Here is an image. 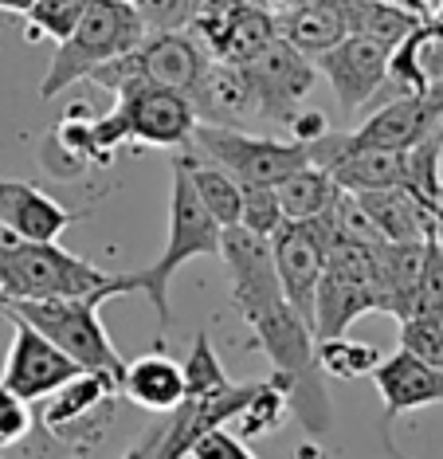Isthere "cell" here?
<instances>
[{
	"mask_svg": "<svg viewBox=\"0 0 443 459\" xmlns=\"http://www.w3.org/2000/svg\"><path fill=\"white\" fill-rule=\"evenodd\" d=\"M130 295V275H110L87 259L63 252L59 244H36L0 228V307L36 299H83V295Z\"/></svg>",
	"mask_w": 443,
	"mask_h": 459,
	"instance_id": "6da1fadb",
	"label": "cell"
},
{
	"mask_svg": "<svg viewBox=\"0 0 443 459\" xmlns=\"http://www.w3.org/2000/svg\"><path fill=\"white\" fill-rule=\"evenodd\" d=\"M256 330L259 350L271 358V381L287 393V409L294 412L310 436L330 432V393H326L322 369L314 361V330L287 299H279L275 307L259 310L248 322Z\"/></svg>",
	"mask_w": 443,
	"mask_h": 459,
	"instance_id": "7a4b0ae2",
	"label": "cell"
},
{
	"mask_svg": "<svg viewBox=\"0 0 443 459\" xmlns=\"http://www.w3.org/2000/svg\"><path fill=\"white\" fill-rule=\"evenodd\" d=\"M145 39V24L134 0H87L75 32L56 44L48 75L39 82V99H56L71 82L87 79L94 67L134 51Z\"/></svg>",
	"mask_w": 443,
	"mask_h": 459,
	"instance_id": "3957f363",
	"label": "cell"
},
{
	"mask_svg": "<svg viewBox=\"0 0 443 459\" xmlns=\"http://www.w3.org/2000/svg\"><path fill=\"white\" fill-rule=\"evenodd\" d=\"M220 232H224V228L204 212V204H200V196L193 193V181H188L181 158H177L173 161V196H169L165 252L157 255L150 267H142L130 275V287L142 290V295L153 302L161 326H169V279H173L188 259H200V255L220 259Z\"/></svg>",
	"mask_w": 443,
	"mask_h": 459,
	"instance_id": "277c9868",
	"label": "cell"
},
{
	"mask_svg": "<svg viewBox=\"0 0 443 459\" xmlns=\"http://www.w3.org/2000/svg\"><path fill=\"white\" fill-rule=\"evenodd\" d=\"M110 302V295H83V299H36V302H4L8 315L24 318L28 326H36L48 342L67 353L75 365L94 373H107V377L122 381V353L114 350L107 326L99 318V307Z\"/></svg>",
	"mask_w": 443,
	"mask_h": 459,
	"instance_id": "5b68a950",
	"label": "cell"
},
{
	"mask_svg": "<svg viewBox=\"0 0 443 459\" xmlns=\"http://www.w3.org/2000/svg\"><path fill=\"white\" fill-rule=\"evenodd\" d=\"M208 48L188 32V28H173V32H145V39L134 51L110 59V64L94 67L91 82L107 87L110 95L134 87V82H157V87H173V91H193V82L200 79V71L208 67Z\"/></svg>",
	"mask_w": 443,
	"mask_h": 459,
	"instance_id": "8992f818",
	"label": "cell"
},
{
	"mask_svg": "<svg viewBox=\"0 0 443 459\" xmlns=\"http://www.w3.org/2000/svg\"><path fill=\"white\" fill-rule=\"evenodd\" d=\"M193 142L204 150L208 161L228 169L239 185H279L287 173L310 165V145L302 142H279V138H256V134L231 130V126H208L196 122Z\"/></svg>",
	"mask_w": 443,
	"mask_h": 459,
	"instance_id": "52a82bcc",
	"label": "cell"
},
{
	"mask_svg": "<svg viewBox=\"0 0 443 459\" xmlns=\"http://www.w3.org/2000/svg\"><path fill=\"white\" fill-rule=\"evenodd\" d=\"M114 118L126 134V142L157 145V150H173V145L193 142L196 114L185 91L157 87V82H134L114 95Z\"/></svg>",
	"mask_w": 443,
	"mask_h": 459,
	"instance_id": "ba28073f",
	"label": "cell"
},
{
	"mask_svg": "<svg viewBox=\"0 0 443 459\" xmlns=\"http://www.w3.org/2000/svg\"><path fill=\"white\" fill-rule=\"evenodd\" d=\"M239 67H244L248 87L256 95L259 118H271V122H287L314 91V82H318L314 59L302 56L299 48H291L282 36H275L267 48L256 51Z\"/></svg>",
	"mask_w": 443,
	"mask_h": 459,
	"instance_id": "9c48e42d",
	"label": "cell"
},
{
	"mask_svg": "<svg viewBox=\"0 0 443 459\" xmlns=\"http://www.w3.org/2000/svg\"><path fill=\"white\" fill-rule=\"evenodd\" d=\"M220 259L231 279V307L251 322L259 310L275 307L282 299L275 259H271V239L248 232L244 224H231L220 232Z\"/></svg>",
	"mask_w": 443,
	"mask_h": 459,
	"instance_id": "30bf717a",
	"label": "cell"
},
{
	"mask_svg": "<svg viewBox=\"0 0 443 459\" xmlns=\"http://www.w3.org/2000/svg\"><path fill=\"white\" fill-rule=\"evenodd\" d=\"M259 381H228L220 389L208 393H185V401L173 412H161V440H157V459H188L193 444L200 436H208L213 428H224L236 420V412L244 409L256 393Z\"/></svg>",
	"mask_w": 443,
	"mask_h": 459,
	"instance_id": "8fae6325",
	"label": "cell"
},
{
	"mask_svg": "<svg viewBox=\"0 0 443 459\" xmlns=\"http://www.w3.org/2000/svg\"><path fill=\"white\" fill-rule=\"evenodd\" d=\"M314 67L334 87L342 110H361L365 102L377 99V91L388 79V48L361 32H345L334 48L314 56Z\"/></svg>",
	"mask_w": 443,
	"mask_h": 459,
	"instance_id": "7c38bea8",
	"label": "cell"
},
{
	"mask_svg": "<svg viewBox=\"0 0 443 459\" xmlns=\"http://www.w3.org/2000/svg\"><path fill=\"white\" fill-rule=\"evenodd\" d=\"M75 373H83V365H75L56 342H48L36 326H28L24 318L13 315V346H8V361H4V373H0L4 389H13L31 404V401H44L48 393H56Z\"/></svg>",
	"mask_w": 443,
	"mask_h": 459,
	"instance_id": "4fadbf2b",
	"label": "cell"
},
{
	"mask_svg": "<svg viewBox=\"0 0 443 459\" xmlns=\"http://www.w3.org/2000/svg\"><path fill=\"white\" fill-rule=\"evenodd\" d=\"M373 385L381 393V436L388 452H396L393 444V424L413 409H428V404H443V369H431L428 361L413 358L408 350H396L393 358H381L373 369Z\"/></svg>",
	"mask_w": 443,
	"mask_h": 459,
	"instance_id": "5bb4252c",
	"label": "cell"
},
{
	"mask_svg": "<svg viewBox=\"0 0 443 459\" xmlns=\"http://www.w3.org/2000/svg\"><path fill=\"white\" fill-rule=\"evenodd\" d=\"M267 239H271V259H275L282 299H287L314 330V295H318V279H322V264H326L318 239L310 236V228L302 221H282Z\"/></svg>",
	"mask_w": 443,
	"mask_h": 459,
	"instance_id": "9a60e30c",
	"label": "cell"
},
{
	"mask_svg": "<svg viewBox=\"0 0 443 459\" xmlns=\"http://www.w3.org/2000/svg\"><path fill=\"white\" fill-rule=\"evenodd\" d=\"M200 44L208 48L213 59L224 64H248L256 51H263L275 39V13L263 0H236L231 8H224L216 20L200 28H188Z\"/></svg>",
	"mask_w": 443,
	"mask_h": 459,
	"instance_id": "2e32d148",
	"label": "cell"
},
{
	"mask_svg": "<svg viewBox=\"0 0 443 459\" xmlns=\"http://www.w3.org/2000/svg\"><path fill=\"white\" fill-rule=\"evenodd\" d=\"M188 102H193L196 122H208V126L244 130L251 118H259L244 67L224 64V59H208V67L200 71V79L188 91Z\"/></svg>",
	"mask_w": 443,
	"mask_h": 459,
	"instance_id": "e0dca14e",
	"label": "cell"
},
{
	"mask_svg": "<svg viewBox=\"0 0 443 459\" xmlns=\"http://www.w3.org/2000/svg\"><path fill=\"white\" fill-rule=\"evenodd\" d=\"M75 224V212H67L59 201L39 193L28 181H0V228H8L20 239L56 244Z\"/></svg>",
	"mask_w": 443,
	"mask_h": 459,
	"instance_id": "ac0fdd59",
	"label": "cell"
},
{
	"mask_svg": "<svg viewBox=\"0 0 443 459\" xmlns=\"http://www.w3.org/2000/svg\"><path fill=\"white\" fill-rule=\"evenodd\" d=\"M353 201L381 239H393V244H420V239L431 236V212H436V208L424 204L413 189H404V185L353 193Z\"/></svg>",
	"mask_w": 443,
	"mask_h": 459,
	"instance_id": "d6986e66",
	"label": "cell"
},
{
	"mask_svg": "<svg viewBox=\"0 0 443 459\" xmlns=\"http://www.w3.org/2000/svg\"><path fill=\"white\" fill-rule=\"evenodd\" d=\"M424 264V239L420 244H393V239H377L373 244V295L377 310L393 318H408L413 307V290Z\"/></svg>",
	"mask_w": 443,
	"mask_h": 459,
	"instance_id": "ffe728a7",
	"label": "cell"
},
{
	"mask_svg": "<svg viewBox=\"0 0 443 459\" xmlns=\"http://www.w3.org/2000/svg\"><path fill=\"white\" fill-rule=\"evenodd\" d=\"M118 393L145 412H173L185 401V369L169 353H145L122 369Z\"/></svg>",
	"mask_w": 443,
	"mask_h": 459,
	"instance_id": "44dd1931",
	"label": "cell"
},
{
	"mask_svg": "<svg viewBox=\"0 0 443 459\" xmlns=\"http://www.w3.org/2000/svg\"><path fill=\"white\" fill-rule=\"evenodd\" d=\"M345 32H350V20H345L342 0H306V4L275 13V36H282L291 48H299L310 59L334 48Z\"/></svg>",
	"mask_w": 443,
	"mask_h": 459,
	"instance_id": "7402d4cb",
	"label": "cell"
},
{
	"mask_svg": "<svg viewBox=\"0 0 443 459\" xmlns=\"http://www.w3.org/2000/svg\"><path fill=\"white\" fill-rule=\"evenodd\" d=\"M322 169L342 185L345 193L388 189V185H408V150H334L322 161Z\"/></svg>",
	"mask_w": 443,
	"mask_h": 459,
	"instance_id": "603a6c76",
	"label": "cell"
},
{
	"mask_svg": "<svg viewBox=\"0 0 443 459\" xmlns=\"http://www.w3.org/2000/svg\"><path fill=\"white\" fill-rule=\"evenodd\" d=\"M118 393V381L107 377V373H94V369H83L75 373L71 381H63L56 393L44 396V424L51 428V432H67L71 424L87 420L91 412H99L102 404L110 401V396Z\"/></svg>",
	"mask_w": 443,
	"mask_h": 459,
	"instance_id": "cb8c5ba5",
	"label": "cell"
},
{
	"mask_svg": "<svg viewBox=\"0 0 443 459\" xmlns=\"http://www.w3.org/2000/svg\"><path fill=\"white\" fill-rule=\"evenodd\" d=\"M342 193L345 189L330 177V169H322V165H314V161L287 173L275 185L282 221H314V216H326L337 201H342Z\"/></svg>",
	"mask_w": 443,
	"mask_h": 459,
	"instance_id": "d4e9b609",
	"label": "cell"
},
{
	"mask_svg": "<svg viewBox=\"0 0 443 459\" xmlns=\"http://www.w3.org/2000/svg\"><path fill=\"white\" fill-rule=\"evenodd\" d=\"M181 165H185L188 181H193V193L200 196V204H204V212L213 216L220 228L239 224V201H244V189H239L236 177H231L228 169H220V165H200V161L188 158V153H181Z\"/></svg>",
	"mask_w": 443,
	"mask_h": 459,
	"instance_id": "484cf974",
	"label": "cell"
},
{
	"mask_svg": "<svg viewBox=\"0 0 443 459\" xmlns=\"http://www.w3.org/2000/svg\"><path fill=\"white\" fill-rule=\"evenodd\" d=\"M314 361H318L322 377L334 381H357V377H373L381 350L369 346V342H353L345 333L337 338H318L314 342Z\"/></svg>",
	"mask_w": 443,
	"mask_h": 459,
	"instance_id": "4316f807",
	"label": "cell"
},
{
	"mask_svg": "<svg viewBox=\"0 0 443 459\" xmlns=\"http://www.w3.org/2000/svg\"><path fill=\"white\" fill-rule=\"evenodd\" d=\"M287 412H291L287 409V393H282L271 377L259 381L256 393H251V401L236 412V436H239V440H259V436H271L275 428H282Z\"/></svg>",
	"mask_w": 443,
	"mask_h": 459,
	"instance_id": "83f0119b",
	"label": "cell"
},
{
	"mask_svg": "<svg viewBox=\"0 0 443 459\" xmlns=\"http://www.w3.org/2000/svg\"><path fill=\"white\" fill-rule=\"evenodd\" d=\"M87 0H36V4L24 13L28 20V39H51V44H63L71 32H75Z\"/></svg>",
	"mask_w": 443,
	"mask_h": 459,
	"instance_id": "f1b7e54d",
	"label": "cell"
},
{
	"mask_svg": "<svg viewBox=\"0 0 443 459\" xmlns=\"http://www.w3.org/2000/svg\"><path fill=\"white\" fill-rule=\"evenodd\" d=\"M424 315V318H439L443 322V247L436 239H424V264H420V279L413 290V307H408V318ZM404 322V318H400Z\"/></svg>",
	"mask_w": 443,
	"mask_h": 459,
	"instance_id": "f546056e",
	"label": "cell"
},
{
	"mask_svg": "<svg viewBox=\"0 0 443 459\" xmlns=\"http://www.w3.org/2000/svg\"><path fill=\"white\" fill-rule=\"evenodd\" d=\"M239 189H244V201H239V224L256 236H271L282 224L275 185H239Z\"/></svg>",
	"mask_w": 443,
	"mask_h": 459,
	"instance_id": "4dcf8cb0",
	"label": "cell"
},
{
	"mask_svg": "<svg viewBox=\"0 0 443 459\" xmlns=\"http://www.w3.org/2000/svg\"><path fill=\"white\" fill-rule=\"evenodd\" d=\"M181 369H185V393H208V389H220V385L231 381L224 373V365H220V358H216L208 333H196L193 338V353H188V361L181 365Z\"/></svg>",
	"mask_w": 443,
	"mask_h": 459,
	"instance_id": "1f68e13d",
	"label": "cell"
},
{
	"mask_svg": "<svg viewBox=\"0 0 443 459\" xmlns=\"http://www.w3.org/2000/svg\"><path fill=\"white\" fill-rule=\"evenodd\" d=\"M400 350H408L413 358L428 361L431 369H443V322L413 315L400 322Z\"/></svg>",
	"mask_w": 443,
	"mask_h": 459,
	"instance_id": "d6a6232c",
	"label": "cell"
},
{
	"mask_svg": "<svg viewBox=\"0 0 443 459\" xmlns=\"http://www.w3.org/2000/svg\"><path fill=\"white\" fill-rule=\"evenodd\" d=\"M31 424H36L31 420V404L0 385V452H4V447H16L31 432Z\"/></svg>",
	"mask_w": 443,
	"mask_h": 459,
	"instance_id": "836d02e7",
	"label": "cell"
},
{
	"mask_svg": "<svg viewBox=\"0 0 443 459\" xmlns=\"http://www.w3.org/2000/svg\"><path fill=\"white\" fill-rule=\"evenodd\" d=\"M188 455L193 459H256L248 452V444L236 432H228V428H213L208 436H200Z\"/></svg>",
	"mask_w": 443,
	"mask_h": 459,
	"instance_id": "e575fe53",
	"label": "cell"
},
{
	"mask_svg": "<svg viewBox=\"0 0 443 459\" xmlns=\"http://www.w3.org/2000/svg\"><path fill=\"white\" fill-rule=\"evenodd\" d=\"M287 130H291V138L294 142H302V145H314L318 138H326L330 134V118H326L322 110H310V107H299L287 118Z\"/></svg>",
	"mask_w": 443,
	"mask_h": 459,
	"instance_id": "d590c367",
	"label": "cell"
},
{
	"mask_svg": "<svg viewBox=\"0 0 443 459\" xmlns=\"http://www.w3.org/2000/svg\"><path fill=\"white\" fill-rule=\"evenodd\" d=\"M157 440H161V420L145 428V432L138 436V444H134L122 459H157Z\"/></svg>",
	"mask_w": 443,
	"mask_h": 459,
	"instance_id": "8d00e7d4",
	"label": "cell"
},
{
	"mask_svg": "<svg viewBox=\"0 0 443 459\" xmlns=\"http://www.w3.org/2000/svg\"><path fill=\"white\" fill-rule=\"evenodd\" d=\"M388 4L404 8V13H413L416 20H424V16H431V0H388Z\"/></svg>",
	"mask_w": 443,
	"mask_h": 459,
	"instance_id": "74e56055",
	"label": "cell"
},
{
	"mask_svg": "<svg viewBox=\"0 0 443 459\" xmlns=\"http://www.w3.org/2000/svg\"><path fill=\"white\" fill-rule=\"evenodd\" d=\"M431 239L443 247V189L436 196V212H431Z\"/></svg>",
	"mask_w": 443,
	"mask_h": 459,
	"instance_id": "f35d334b",
	"label": "cell"
},
{
	"mask_svg": "<svg viewBox=\"0 0 443 459\" xmlns=\"http://www.w3.org/2000/svg\"><path fill=\"white\" fill-rule=\"evenodd\" d=\"M31 4H36V0H0V13H16V16H24Z\"/></svg>",
	"mask_w": 443,
	"mask_h": 459,
	"instance_id": "ab89813d",
	"label": "cell"
},
{
	"mask_svg": "<svg viewBox=\"0 0 443 459\" xmlns=\"http://www.w3.org/2000/svg\"><path fill=\"white\" fill-rule=\"evenodd\" d=\"M436 16H443V0H439V4H436Z\"/></svg>",
	"mask_w": 443,
	"mask_h": 459,
	"instance_id": "60d3db41",
	"label": "cell"
},
{
	"mask_svg": "<svg viewBox=\"0 0 443 459\" xmlns=\"http://www.w3.org/2000/svg\"><path fill=\"white\" fill-rule=\"evenodd\" d=\"M439 145H443V118H439Z\"/></svg>",
	"mask_w": 443,
	"mask_h": 459,
	"instance_id": "b9f144b4",
	"label": "cell"
},
{
	"mask_svg": "<svg viewBox=\"0 0 443 459\" xmlns=\"http://www.w3.org/2000/svg\"><path fill=\"white\" fill-rule=\"evenodd\" d=\"M436 4H439V0H431V13H436Z\"/></svg>",
	"mask_w": 443,
	"mask_h": 459,
	"instance_id": "7bdbcfd3",
	"label": "cell"
},
{
	"mask_svg": "<svg viewBox=\"0 0 443 459\" xmlns=\"http://www.w3.org/2000/svg\"><path fill=\"white\" fill-rule=\"evenodd\" d=\"M400 459H404V455H400Z\"/></svg>",
	"mask_w": 443,
	"mask_h": 459,
	"instance_id": "ee69618b",
	"label": "cell"
}]
</instances>
